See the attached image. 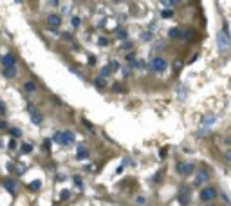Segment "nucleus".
<instances>
[{
    "label": "nucleus",
    "mask_w": 231,
    "mask_h": 206,
    "mask_svg": "<svg viewBox=\"0 0 231 206\" xmlns=\"http://www.w3.org/2000/svg\"><path fill=\"white\" fill-rule=\"evenodd\" d=\"M29 112H31L33 123H35V125H40V123H42V114H40L38 111H35V107H33V105H29Z\"/></svg>",
    "instance_id": "obj_11"
},
{
    "label": "nucleus",
    "mask_w": 231,
    "mask_h": 206,
    "mask_svg": "<svg viewBox=\"0 0 231 206\" xmlns=\"http://www.w3.org/2000/svg\"><path fill=\"white\" fill-rule=\"evenodd\" d=\"M162 5H168V8H173V5H177L179 0H161Z\"/></svg>",
    "instance_id": "obj_19"
},
{
    "label": "nucleus",
    "mask_w": 231,
    "mask_h": 206,
    "mask_svg": "<svg viewBox=\"0 0 231 206\" xmlns=\"http://www.w3.org/2000/svg\"><path fill=\"white\" fill-rule=\"evenodd\" d=\"M20 150H22V154H31V152H33V145H29V143H24Z\"/></svg>",
    "instance_id": "obj_18"
},
{
    "label": "nucleus",
    "mask_w": 231,
    "mask_h": 206,
    "mask_svg": "<svg viewBox=\"0 0 231 206\" xmlns=\"http://www.w3.org/2000/svg\"><path fill=\"white\" fill-rule=\"evenodd\" d=\"M56 143H60V145H72L74 143V132H71V130H65V132H58L56 136L52 137Z\"/></svg>",
    "instance_id": "obj_2"
},
{
    "label": "nucleus",
    "mask_w": 231,
    "mask_h": 206,
    "mask_svg": "<svg viewBox=\"0 0 231 206\" xmlns=\"http://www.w3.org/2000/svg\"><path fill=\"white\" fill-rule=\"evenodd\" d=\"M118 38L126 40V31H125V29H119V31H118Z\"/></svg>",
    "instance_id": "obj_26"
},
{
    "label": "nucleus",
    "mask_w": 231,
    "mask_h": 206,
    "mask_svg": "<svg viewBox=\"0 0 231 206\" xmlns=\"http://www.w3.org/2000/svg\"><path fill=\"white\" fill-rule=\"evenodd\" d=\"M193 170H195V164L193 163H179L177 164V172L181 175H190V174H193Z\"/></svg>",
    "instance_id": "obj_7"
},
{
    "label": "nucleus",
    "mask_w": 231,
    "mask_h": 206,
    "mask_svg": "<svg viewBox=\"0 0 231 206\" xmlns=\"http://www.w3.org/2000/svg\"><path fill=\"white\" fill-rule=\"evenodd\" d=\"M206 206H215V204H213V203H208V204H206Z\"/></svg>",
    "instance_id": "obj_39"
},
{
    "label": "nucleus",
    "mask_w": 231,
    "mask_h": 206,
    "mask_svg": "<svg viewBox=\"0 0 231 206\" xmlns=\"http://www.w3.org/2000/svg\"><path fill=\"white\" fill-rule=\"evenodd\" d=\"M150 38H154L152 33H143V40H150Z\"/></svg>",
    "instance_id": "obj_31"
},
{
    "label": "nucleus",
    "mask_w": 231,
    "mask_h": 206,
    "mask_svg": "<svg viewBox=\"0 0 231 206\" xmlns=\"http://www.w3.org/2000/svg\"><path fill=\"white\" fill-rule=\"evenodd\" d=\"M200 201H204V203H211L213 199L217 197V190L215 188H211V186H208V188H204L200 192Z\"/></svg>",
    "instance_id": "obj_6"
},
{
    "label": "nucleus",
    "mask_w": 231,
    "mask_h": 206,
    "mask_svg": "<svg viewBox=\"0 0 231 206\" xmlns=\"http://www.w3.org/2000/svg\"><path fill=\"white\" fill-rule=\"evenodd\" d=\"M166 67H168L166 60H162V58H159V56H155V58L150 60V69H152V71H155V72H164Z\"/></svg>",
    "instance_id": "obj_4"
},
{
    "label": "nucleus",
    "mask_w": 231,
    "mask_h": 206,
    "mask_svg": "<svg viewBox=\"0 0 231 206\" xmlns=\"http://www.w3.org/2000/svg\"><path fill=\"white\" fill-rule=\"evenodd\" d=\"M47 24H49V27L56 29V27H60V24H62V18H60V15H49Z\"/></svg>",
    "instance_id": "obj_9"
},
{
    "label": "nucleus",
    "mask_w": 231,
    "mask_h": 206,
    "mask_svg": "<svg viewBox=\"0 0 231 206\" xmlns=\"http://www.w3.org/2000/svg\"><path fill=\"white\" fill-rule=\"evenodd\" d=\"M96 85H98V87H99V89H103V87H105V85H107V81H105V80H103V78H98V80H96Z\"/></svg>",
    "instance_id": "obj_24"
},
{
    "label": "nucleus",
    "mask_w": 231,
    "mask_h": 206,
    "mask_svg": "<svg viewBox=\"0 0 231 206\" xmlns=\"http://www.w3.org/2000/svg\"><path fill=\"white\" fill-rule=\"evenodd\" d=\"M226 159H229V161H231V152H226Z\"/></svg>",
    "instance_id": "obj_37"
},
{
    "label": "nucleus",
    "mask_w": 231,
    "mask_h": 206,
    "mask_svg": "<svg viewBox=\"0 0 231 206\" xmlns=\"http://www.w3.org/2000/svg\"><path fill=\"white\" fill-rule=\"evenodd\" d=\"M72 25H74V27H79V25H81L79 16H72Z\"/></svg>",
    "instance_id": "obj_25"
},
{
    "label": "nucleus",
    "mask_w": 231,
    "mask_h": 206,
    "mask_svg": "<svg viewBox=\"0 0 231 206\" xmlns=\"http://www.w3.org/2000/svg\"><path fill=\"white\" fill-rule=\"evenodd\" d=\"M99 45H108V40L107 38H99Z\"/></svg>",
    "instance_id": "obj_33"
},
{
    "label": "nucleus",
    "mask_w": 231,
    "mask_h": 206,
    "mask_svg": "<svg viewBox=\"0 0 231 206\" xmlns=\"http://www.w3.org/2000/svg\"><path fill=\"white\" fill-rule=\"evenodd\" d=\"M72 179H74V184H76L78 188H83V181H81V177H79V175H74Z\"/></svg>",
    "instance_id": "obj_21"
},
{
    "label": "nucleus",
    "mask_w": 231,
    "mask_h": 206,
    "mask_svg": "<svg viewBox=\"0 0 231 206\" xmlns=\"http://www.w3.org/2000/svg\"><path fill=\"white\" fill-rule=\"evenodd\" d=\"M2 65L4 69H7V67H15V56L9 53V54H4L2 56Z\"/></svg>",
    "instance_id": "obj_10"
},
{
    "label": "nucleus",
    "mask_w": 231,
    "mask_h": 206,
    "mask_svg": "<svg viewBox=\"0 0 231 206\" xmlns=\"http://www.w3.org/2000/svg\"><path fill=\"white\" fill-rule=\"evenodd\" d=\"M9 136H13V137L16 139V137H20V136H22V130H20V128H16V127H13V128H9Z\"/></svg>",
    "instance_id": "obj_17"
},
{
    "label": "nucleus",
    "mask_w": 231,
    "mask_h": 206,
    "mask_svg": "<svg viewBox=\"0 0 231 206\" xmlns=\"http://www.w3.org/2000/svg\"><path fill=\"white\" fill-rule=\"evenodd\" d=\"M217 45H219L220 53H228L231 49V38L226 31H219V34H217Z\"/></svg>",
    "instance_id": "obj_1"
},
{
    "label": "nucleus",
    "mask_w": 231,
    "mask_h": 206,
    "mask_svg": "<svg viewBox=\"0 0 231 206\" xmlns=\"http://www.w3.org/2000/svg\"><path fill=\"white\" fill-rule=\"evenodd\" d=\"M89 63H90V65H96V58L90 56V58H89Z\"/></svg>",
    "instance_id": "obj_35"
},
{
    "label": "nucleus",
    "mask_w": 231,
    "mask_h": 206,
    "mask_svg": "<svg viewBox=\"0 0 231 206\" xmlns=\"http://www.w3.org/2000/svg\"><path fill=\"white\" fill-rule=\"evenodd\" d=\"M60 197H62V199H69V197H71V192H69V190H63Z\"/></svg>",
    "instance_id": "obj_28"
},
{
    "label": "nucleus",
    "mask_w": 231,
    "mask_h": 206,
    "mask_svg": "<svg viewBox=\"0 0 231 206\" xmlns=\"http://www.w3.org/2000/svg\"><path fill=\"white\" fill-rule=\"evenodd\" d=\"M206 181H209V170L204 168V166H200L199 172H197V175H195V186H200V184H204Z\"/></svg>",
    "instance_id": "obj_5"
},
{
    "label": "nucleus",
    "mask_w": 231,
    "mask_h": 206,
    "mask_svg": "<svg viewBox=\"0 0 231 206\" xmlns=\"http://www.w3.org/2000/svg\"><path fill=\"white\" fill-rule=\"evenodd\" d=\"M179 98H181V100L186 98V89H184V87H179Z\"/></svg>",
    "instance_id": "obj_27"
},
{
    "label": "nucleus",
    "mask_w": 231,
    "mask_h": 206,
    "mask_svg": "<svg viewBox=\"0 0 231 206\" xmlns=\"http://www.w3.org/2000/svg\"><path fill=\"white\" fill-rule=\"evenodd\" d=\"M0 114H5V105L0 101Z\"/></svg>",
    "instance_id": "obj_34"
},
{
    "label": "nucleus",
    "mask_w": 231,
    "mask_h": 206,
    "mask_svg": "<svg viewBox=\"0 0 231 206\" xmlns=\"http://www.w3.org/2000/svg\"><path fill=\"white\" fill-rule=\"evenodd\" d=\"M15 147H16V143L11 139V141H9V148H15Z\"/></svg>",
    "instance_id": "obj_36"
},
{
    "label": "nucleus",
    "mask_w": 231,
    "mask_h": 206,
    "mask_svg": "<svg viewBox=\"0 0 231 206\" xmlns=\"http://www.w3.org/2000/svg\"><path fill=\"white\" fill-rule=\"evenodd\" d=\"M49 2H51L52 5H58V0H49Z\"/></svg>",
    "instance_id": "obj_38"
},
{
    "label": "nucleus",
    "mask_w": 231,
    "mask_h": 206,
    "mask_svg": "<svg viewBox=\"0 0 231 206\" xmlns=\"http://www.w3.org/2000/svg\"><path fill=\"white\" fill-rule=\"evenodd\" d=\"M135 203H137V204H145V197H143V195H139L137 199H135Z\"/></svg>",
    "instance_id": "obj_32"
},
{
    "label": "nucleus",
    "mask_w": 231,
    "mask_h": 206,
    "mask_svg": "<svg viewBox=\"0 0 231 206\" xmlns=\"http://www.w3.org/2000/svg\"><path fill=\"white\" fill-rule=\"evenodd\" d=\"M24 89H25L27 94H33V92H36V83H33V81H25Z\"/></svg>",
    "instance_id": "obj_15"
},
{
    "label": "nucleus",
    "mask_w": 231,
    "mask_h": 206,
    "mask_svg": "<svg viewBox=\"0 0 231 206\" xmlns=\"http://www.w3.org/2000/svg\"><path fill=\"white\" fill-rule=\"evenodd\" d=\"M116 69H119V61H112L110 63V71H116Z\"/></svg>",
    "instance_id": "obj_29"
},
{
    "label": "nucleus",
    "mask_w": 231,
    "mask_h": 206,
    "mask_svg": "<svg viewBox=\"0 0 231 206\" xmlns=\"http://www.w3.org/2000/svg\"><path fill=\"white\" fill-rule=\"evenodd\" d=\"M126 60H128V61H132V65H135V61H137L134 54H128V56H126Z\"/></svg>",
    "instance_id": "obj_30"
},
{
    "label": "nucleus",
    "mask_w": 231,
    "mask_h": 206,
    "mask_svg": "<svg viewBox=\"0 0 231 206\" xmlns=\"http://www.w3.org/2000/svg\"><path fill=\"white\" fill-rule=\"evenodd\" d=\"M4 76L7 78V80L16 78V69H15V67H7V69H4Z\"/></svg>",
    "instance_id": "obj_13"
},
{
    "label": "nucleus",
    "mask_w": 231,
    "mask_h": 206,
    "mask_svg": "<svg viewBox=\"0 0 231 206\" xmlns=\"http://www.w3.org/2000/svg\"><path fill=\"white\" fill-rule=\"evenodd\" d=\"M168 36L170 38H179L181 36V29H179V27H172V29L168 31Z\"/></svg>",
    "instance_id": "obj_16"
},
{
    "label": "nucleus",
    "mask_w": 231,
    "mask_h": 206,
    "mask_svg": "<svg viewBox=\"0 0 231 206\" xmlns=\"http://www.w3.org/2000/svg\"><path fill=\"white\" fill-rule=\"evenodd\" d=\"M190 186H186V184H182V186L179 188V194H177V201L181 206H188L190 201H192V194H190Z\"/></svg>",
    "instance_id": "obj_3"
},
{
    "label": "nucleus",
    "mask_w": 231,
    "mask_h": 206,
    "mask_svg": "<svg viewBox=\"0 0 231 206\" xmlns=\"http://www.w3.org/2000/svg\"><path fill=\"white\" fill-rule=\"evenodd\" d=\"M161 16L162 18H170V16H173V11L172 9H162L161 11Z\"/></svg>",
    "instance_id": "obj_20"
},
{
    "label": "nucleus",
    "mask_w": 231,
    "mask_h": 206,
    "mask_svg": "<svg viewBox=\"0 0 231 206\" xmlns=\"http://www.w3.org/2000/svg\"><path fill=\"white\" fill-rule=\"evenodd\" d=\"M29 186H31V188H33V190H38V188H40V186H42V181H33V183H31V184H29Z\"/></svg>",
    "instance_id": "obj_23"
},
{
    "label": "nucleus",
    "mask_w": 231,
    "mask_h": 206,
    "mask_svg": "<svg viewBox=\"0 0 231 206\" xmlns=\"http://www.w3.org/2000/svg\"><path fill=\"white\" fill-rule=\"evenodd\" d=\"M112 71H110V67H103V69H101V78H105V76H108V74H110Z\"/></svg>",
    "instance_id": "obj_22"
},
{
    "label": "nucleus",
    "mask_w": 231,
    "mask_h": 206,
    "mask_svg": "<svg viewBox=\"0 0 231 206\" xmlns=\"http://www.w3.org/2000/svg\"><path fill=\"white\" fill-rule=\"evenodd\" d=\"M4 188L7 190L11 195H16V183L13 181V179H5L4 181Z\"/></svg>",
    "instance_id": "obj_12"
},
{
    "label": "nucleus",
    "mask_w": 231,
    "mask_h": 206,
    "mask_svg": "<svg viewBox=\"0 0 231 206\" xmlns=\"http://www.w3.org/2000/svg\"><path fill=\"white\" fill-rule=\"evenodd\" d=\"M76 157L78 159H87V157H89V150H87L85 147H79L76 150Z\"/></svg>",
    "instance_id": "obj_14"
},
{
    "label": "nucleus",
    "mask_w": 231,
    "mask_h": 206,
    "mask_svg": "<svg viewBox=\"0 0 231 206\" xmlns=\"http://www.w3.org/2000/svg\"><path fill=\"white\" fill-rule=\"evenodd\" d=\"M215 123V116H206L202 119V127H200V132H199V137H204V134L208 132V128Z\"/></svg>",
    "instance_id": "obj_8"
}]
</instances>
